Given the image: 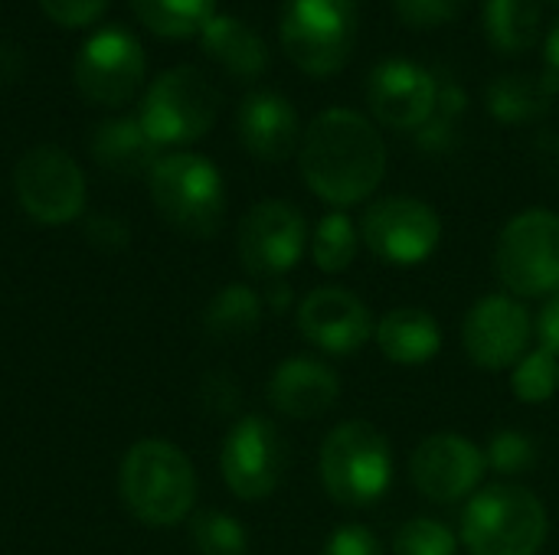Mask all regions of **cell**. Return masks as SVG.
I'll use <instances>...</instances> for the list:
<instances>
[{"instance_id": "1", "label": "cell", "mask_w": 559, "mask_h": 555, "mask_svg": "<svg viewBox=\"0 0 559 555\" xmlns=\"http://www.w3.org/2000/svg\"><path fill=\"white\" fill-rule=\"evenodd\" d=\"M298 164L308 190L341 209L377 193L386 173V147L370 118L350 108H328L308 124Z\"/></svg>"}, {"instance_id": "2", "label": "cell", "mask_w": 559, "mask_h": 555, "mask_svg": "<svg viewBox=\"0 0 559 555\" xmlns=\"http://www.w3.org/2000/svg\"><path fill=\"white\" fill-rule=\"evenodd\" d=\"M121 500L144 527L180 523L197 500V471L190 458L160 438H144L121 461Z\"/></svg>"}, {"instance_id": "3", "label": "cell", "mask_w": 559, "mask_h": 555, "mask_svg": "<svg viewBox=\"0 0 559 555\" xmlns=\"http://www.w3.org/2000/svg\"><path fill=\"white\" fill-rule=\"evenodd\" d=\"M547 510L521 484L478 491L462 514V543L472 555H534L547 543Z\"/></svg>"}, {"instance_id": "4", "label": "cell", "mask_w": 559, "mask_h": 555, "mask_svg": "<svg viewBox=\"0 0 559 555\" xmlns=\"http://www.w3.org/2000/svg\"><path fill=\"white\" fill-rule=\"evenodd\" d=\"M321 484L341 507H373L393 484V451L380 429L364 419L337 425L318 455Z\"/></svg>"}, {"instance_id": "5", "label": "cell", "mask_w": 559, "mask_h": 555, "mask_svg": "<svg viewBox=\"0 0 559 555\" xmlns=\"http://www.w3.org/2000/svg\"><path fill=\"white\" fill-rule=\"evenodd\" d=\"M151 200L157 213L193 239L219 232L226 216V186L213 160L200 154H167L147 173Z\"/></svg>"}, {"instance_id": "6", "label": "cell", "mask_w": 559, "mask_h": 555, "mask_svg": "<svg viewBox=\"0 0 559 555\" xmlns=\"http://www.w3.org/2000/svg\"><path fill=\"white\" fill-rule=\"evenodd\" d=\"M285 56L308 75L328 79L344 69L357 39L354 0H288L278 23Z\"/></svg>"}, {"instance_id": "7", "label": "cell", "mask_w": 559, "mask_h": 555, "mask_svg": "<svg viewBox=\"0 0 559 555\" xmlns=\"http://www.w3.org/2000/svg\"><path fill=\"white\" fill-rule=\"evenodd\" d=\"M219 114V88L193 65L167 69L141 101V128L157 147L200 141Z\"/></svg>"}, {"instance_id": "8", "label": "cell", "mask_w": 559, "mask_h": 555, "mask_svg": "<svg viewBox=\"0 0 559 555\" xmlns=\"http://www.w3.org/2000/svg\"><path fill=\"white\" fill-rule=\"evenodd\" d=\"M498 278L518 298H544L559 288V216L554 209L518 213L498 239Z\"/></svg>"}, {"instance_id": "9", "label": "cell", "mask_w": 559, "mask_h": 555, "mask_svg": "<svg viewBox=\"0 0 559 555\" xmlns=\"http://www.w3.org/2000/svg\"><path fill=\"white\" fill-rule=\"evenodd\" d=\"M23 213L43 226H66L85 209V177L79 164L52 144L26 150L13 170Z\"/></svg>"}, {"instance_id": "10", "label": "cell", "mask_w": 559, "mask_h": 555, "mask_svg": "<svg viewBox=\"0 0 559 555\" xmlns=\"http://www.w3.org/2000/svg\"><path fill=\"white\" fill-rule=\"evenodd\" d=\"M285 468H288V445L275 429V422L262 415H246L229 429L219 451V471L226 487L239 500L255 504L275 494V487L285 478Z\"/></svg>"}, {"instance_id": "11", "label": "cell", "mask_w": 559, "mask_h": 555, "mask_svg": "<svg viewBox=\"0 0 559 555\" xmlns=\"http://www.w3.org/2000/svg\"><path fill=\"white\" fill-rule=\"evenodd\" d=\"M72 79L92 105L118 108L131 101L144 82V49L138 36L121 26L92 33L72 62Z\"/></svg>"}, {"instance_id": "12", "label": "cell", "mask_w": 559, "mask_h": 555, "mask_svg": "<svg viewBox=\"0 0 559 555\" xmlns=\"http://www.w3.org/2000/svg\"><path fill=\"white\" fill-rule=\"evenodd\" d=\"M360 239L380 262L409 268L436 252L442 222L439 213L416 196H383L364 213Z\"/></svg>"}, {"instance_id": "13", "label": "cell", "mask_w": 559, "mask_h": 555, "mask_svg": "<svg viewBox=\"0 0 559 555\" xmlns=\"http://www.w3.org/2000/svg\"><path fill=\"white\" fill-rule=\"evenodd\" d=\"M308 242V226L298 206L285 200H262L255 203L239 222V262L255 278H282L288 275Z\"/></svg>"}, {"instance_id": "14", "label": "cell", "mask_w": 559, "mask_h": 555, "mask_svg": "<svg viewBox=\"0 0 559 555\" xmlns=\"http://www.w3.org/2000/svg\"><path fill=\"white\" fill-rule=\"evenodd\" d=\"M534 334L531 311L511 294H488L472 304L462 321V347L468 360L488 373L518 366Z\"/></svg>"}, {"instance_id": "15", "label": "cell", "mask_w": 559, "mask_h": 555, "mask_svg": "<svg viewBox=\"0 0 559 555\" xmlns=\"http://www.w3.org/2000/svg\"><path fill=\"white\" fill-rule=\"evenodd\" d=\"M488 471L485 451L465 435H429L416 445L409 458V478L416 491L432 504H459L478 494Z\"/></svg>"}, {"instance_id": "16", "label": "cell", "mask_w": 559, "mask_h": 555, "mask_svg": "<svg viewBox=\"0 0 559 555\" xmlns=\"http://www.w3.org/2000/svg\"><path fill=\"white\" fill-rule=\"evenodd\" d=\"M367 101L386 128L419 131L436 111L439 79L413 59H383L367 79Z\"/></svg>"}, {"instance_id": "17", "label": "cell", "mask_w": 559, "mask_h": 555, "mask_svg": "<svg viewBox=\"0 0 559 555\" xmlns=\"http://www.w3.org/2000/svg\"><path fill=\"white\" fill-rule=\"evenodd\" d=\"M298 330L318 350L334 357H350L370 343V337L377 334V321L354 291L328 285V288H314L301 301Z\"/></svg>"}, {"instance_id": "18", "label": "cell", "mask_w": 559, "mask_h": 555, "mask_svg": "<svg viewBox=\"0 0 559 555\" xmlns=\"http://www.w3.org/2000/svg\"><path fill=\"white\" fill-rule=\"evenodd\" d=\"M341 379L331 366L311 357H292L278 363V370L269 379V402L278 415L308 422L337 406Z\"/></svg>"}, {"instance_id": "19", "label": "cell", "mask_w": 559, "mask_h": 555, "mask_svg": "<svg viewBox=\"0 0 559 555\" xmlns=\"http://www.w3.org/2000/svg\"><path fill=\"white\" fill-rule=\"evenodd\" d=\"M236 131L242 147L265 164H282L298 147V111L278 92H252L239 105Z\"/></svg>"}, {"instance_id": "20", "label": "cell", "mask_w": 559, "mask_h": 555, "mask_svg": "<svg viewBox=\"0 0 559 555\" xmlns=\"http://www.w3.org/2000/svg\"><path fill=\"white\" fill-rule=\"evenodd\" d=\"M377 347L396 366H423L442 350V327L423 307H393L377 324Z\"/></svg>"}, {"instance_id": "21", "label": "cell", "mask_w": 559, "mask_h": 555, "mask_svg": "<svg viewBox=\"0 0 559 555\" xmlns=\"http://www.w3.org/2000/svg\"><path fill=\"white\" fill-rule=\"evenodd\" d=\"M88 150L95 157L98 167H105L108 173L118 177H138V173H151L157 157V144L147 137V131L141 128L138 118H108L92 131Z\"/></svg>"}, {"instance_id": "22", "label": "cell", "mask_w": 559, "mask_h": 555, "mask_svg": "<svg viewBox=\"0 0 559 555\" xmlns=\"http://www.w3.org/2000/svg\"><path fill=\"white\" fill-rule=\"evenodd\" d=\"M203 52L219 62L236 79H259L269 65V49L262 36L236 16L216 13L200 33Z\"/></svg>"}, {"instance_id": "23", "label": "cell", "mask_w": 559, "mask_h": 555, "mask_svg": "<svg viewBox=\"0 0 559 555\" xmlns=\"http://www.w3.org/2000/svg\"><path fill=\"white\" fill-rule=\"evenodd\" d=\"M540 0H485V33L498 52H527L540 36Z\"/></svg>"}, {"instance_id": "24", "label": "cell", "mask_w": 559, "mask_h": 555, "mask_svg": "<svg viewBox=\"0 0 559 555\" xmlns=\"http://www.w3.org/2000/svg\"><path fill=\"white\" fill-rule=\"evenodd\" d=\"M550 101H554V92L544 85V79L498 75L488 85V111L501 124H531L547 114Z\"/></svg>"}, {"instance_id": "25", "label": "cell", "mask_w": 559, "mask_h": 555, "mask_svg": "<svg viewBox=\"0 0 559 555\" xmlns=\"http://www.w3.org/2000/svg\"><path fill=\"white\" fill-rule=\"evenodd\" d=\"M203 324L216 340H242L262 324V298L249 285H226L206 304Z\"/></svg>"}, {"instance_id": "26", "label": "cell", "mask_w": 559, "mask_h": 555, "mask_svg": "<svg viewBox=\"0 0 559 555\" xmlns=\"http://www.w3.org/2000/svg\"><path fill=\"white\" fill-rule=\"evenodd\" d=\"M131 7L151 33L170 39L200 36L216 16V0H131Z\"/></svg>"}, {"instance_id": "27", "label": "cell", "mask_w": 559, "mask_h": 555, "mask_svg": "<svg viewBox=\"0 0 559 555\" xmlns=\"http://www.w3.org/2000/svg\"><path fill=\"white\" fill-rule=\"evenodd\" d=\"M357 245H360V236H357V226L347 213L334 209L328 213L318 226H314V239H311V255H314V265L321 272H347L350 262L357 258Z\"/></svg>"}, {"instance_id": "28", "label": "cell", "mask_w": 559, "mask_h": 555, "mask_svg": "<svg viewBox=\"0 0 559 555\" xmlns=\"http://www.w3.org/2000/svg\"><path fill=\"white\" fill-rule=\"evenodd\" d=\"M511 389L524 406L550 402L559 389V357L537 347L534 353H524L511 373Z\"/></svg>"}, {"instance_id": "29", "label": "cell", "mask_w": 559, "mask_h": 555, "mask_svg": "<svg viewBox=\"0 0 559 555\" xmlns=\"http://www.w3.org/2000/svg\"><path fill=\"white\" fill-rule=\"evenodd\" d=\"M468 108V95L459 82H439V101L432 118L416 131V141L423 150H445L452 147L459 134V121Z\"/></svg>"}, {"instance_id": "30", "label": "cell", "mask_w": 559, "mask_h": 555, "mask_svg": "<svg viewBox=\"0 0 559 555\" xmlns=\"http://www.w3.org/2000/svg\"><path fill=\"white\" fill-rule=\"evenodd\" d=\"M190 540L200 555H246L249 550L242 523L219 510L197 514L190 523Z\"/></svg>"}, {"instance_id": "31", "label": "cell", "mask_w": 559, "mask_h": 555, "mask_svg": "<svg viewBox=\"0 0 559 555\" xmlns=\"http://www.w3.org/2000/svg\"><path fill=\"white\" fill-rule=\"evenodd\" d=\"M393 555H455V533L429 517L409 520L393 536Z\"/></svg>"}, {"instance_id": "32", "label": "cell", "mask_w": 559, "mask_h": 555, "mask_svg": "<svg viewBox=\"0 0 559 555\" xmlns=\"http://www.w3.org/2000/svg\"><path fill=\"white\" fill-rule=\"evenodd\" d=\"M485 461H488V468H491L495 474L514 478V474H524V471L534 468L537 448H534V442H531L527 435H521V432H514V429H504V432H498V435L488 442Z\"/></svg>"}, {"instance_id": "33", "label": "cell", "mask_w": 559, "mask_h": 555, "mask_svg": "<svg viewBox=\"0 0 559 555\" xmlns=\"http://www.w3.org/2000/svg\"><path fill=\"white\" fill-rule=\"evenodd\" d=\"M468 0H396V13L403 23L429 29V26H442L449 20H455L465 10Z\"/></svg>"}, {"instance_id": "34", "label": "cell", "mask_w": 559, "mask_h": 555, "mask_svg": "<svg viewBox=\"0 0 559 555\" xmlns=\"http://www.w3.org/2000/svg\"><path fill=\"white\" fill-rule=\"evenodd\" d=\"M85 239H88V245L98 249V252H121V249H128V242H131V229H128V222H124L121 216H115V213H95V216H88V222H85Z\"/></svg>"}, {"instance_id": "35", "label": "cell", "mask_w": 559, "mask_h": 555, "mask_svg": "<svg viewBox=\"0 0 559 555\" xmlns=\"http://www.w3.org/2000/svg\"><path fill=\"white\" fill-rule=\"evenodd\" d=\"M39 7H43V13L52 20V23H59V26H88V23H95L102 13H105V7H108V0H39Z\"/></svg>"}, {"instance_id": "36", "label": "cell", "mask_w": 559, "mask_h": 555, "mask_svg": "<svg viewBox=\"0 0 559 555\" xmlns=\"http://www.w3.org/2000/svg\"><path fill=\"white\" fill-rule=\"evenodd\" d=\"M321 555H383V543L367 527L347 523V527L331 533V540L324 543Z\"/></svg>"}, {"instance_id": "37", "label": "cell", "mask_w": 559, "mask_h": 555, "mask_svg": "<svg viewBox=\"0 0 559 555\" xmlns=\"http://www.w3.org/2000/svg\"><path fill=\"white\" fill-rule=\"evenodd\" d=\"M537 337H540V347L544 350H550L554 357H559V288L554 294H547V304L540 307Z\"/></svg>"}, {"instance_id": "38", "label": "cell", "mask_w": 559, "mask_h": 555, "mask_svg": "<svg viewBox=\"0 0 559 555\" xmlns=\"http://www.w3.org/2000/svg\"><path fill=\"white\" fill-rule=\"evenodd\" d=\"M544 85L557 95L559 92V20L554 23L547 43H544Z\"/></svg>"}, {"instance_id": "39", "label": "cell", "mask_w": 559, "mask_h": 555, "mask_svg": "<svg viewBox=\"0 0 559 555\" xmlns=\"http://www.w3.org/2000/svg\"><path fill=\"white\" fill-rule=\"evenodd\" d=\"M20 69H23L20 52H16L13 46L0 43V88H7V85L20 75Z\"/></svg>"}, {"instance_id": "40", "label": "cell", "mask_w": 559, "mask_h": 555, "mask_svg": "<svg viewBox=\"0 0 559 555\" xmlns=\"http://www.w3.org/2000/svg\"><path fill=\"white\" fill-rule=\"evenodd\" d=\"M269 304H272L275 311H282V307L288 304V285H275L272 294H269Z\"/></svg>"}, {"instance_id": "41", "label": "cell", "mask_w": 559, "mask_h": 555, "mask_svg": "<svg viewBox=\"0 0 559 555\" xmlns=\"http://www.w3.org/2000/svg\"><path fill=\"white\" fill-rule=\"evenodd\" d=\"M550 3H559V0H550Z\"/></svg>"}]
</instances>
